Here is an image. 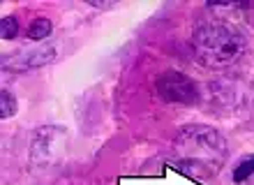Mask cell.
Wrapping results in <instances>:
<instances>
[{
	"label": "cell",
	"instance_id": "obj_8",
	"mask_svg": "<svg viewBox=\"0 0 254 185\" xmlns=\"http://www.w3.org/2000/svg\"><path fill=\"white\" fill-rule=\"evenodd\" d=\"M16 97H14V92H9L5 88V91L0 92V118L7 120V118H12L14 113H16Z\"/></svg>",
	"mask_w": 254,
	"mask_h": 185
},
{
	"label": "cell",
	"instance_id": "obj_1",
	"mask_svg": "<svg viewBox=\"0 0 254 185\" xmlns=\"http://www.w3.org/2000/svg\"><path fill=\"white\" fill-rule=\"evenodd\" d=\"M227 141L210 125H185L174 141L176 169L194 179H210L227 162Z\"/></svg>",
	"mask_w": 254,
	"mask_h": 185
},
{
	"label": "cell",
	"instance_id": "obj_5",
	"mask_svg": "<svg viewBox=\"0 0 254 185\" xmlns=\"http://www.w3.org/2000/svg\"><path fill=\"white\" fill-rule=\"evenodd\" d=\"M155 88H157V95L171 104H196L199 102V86L188 74L176 72V70H169L162 77H157Z\"/></svg>",
	"mask_w": 254,
	"mask_h": 185
},
{
	"label": "cell",
	"instance_id": "obj_3",
	"mask_svg": "<svg viewBox=\"0 0 254 185\" xmlns=\"http://www.w3.org/2000/svg\"><path fill=\"white\" fill-rule=\"evenodd\" d=\"M208 95L215 106H222L231 113L254 109V77L248 74H229L208 86Z\"/></svg>",
	"mask_w": 254,
	"mask_h": 185
},
{
	"label": "cell",
	"instance_id": "obj_7",
	"mask_svg": "<svg viewBox=\"0 0 254 185\" xmlns=\"http://www.w3.org/2000/svg\"><path fill=\"white\" fill-rule=\"evenodd\" d=\"M51 33H54V23L49 19H44V16H40V19H35L33 23H30V28H28V40L44 42L47 37H51Z\"/></svg>",
	"mask_w": 254,
	"mask_h": 185
},
{
	"label": "cell",
	"instance_id": "obj_2",
	"mask_svg": "<svg viewBox=\"0 0 254 185\" xmlns=\"http://www.w3.org/2000/svg\"><path fill=\"white\" fill-rule=\"evenodd\" d=\"M248 51V37L241 28L224 19L203 21L192 33V53L196 63L208 70H227Z\"/></svg>",
	"mask_w": 254,
	"mask_h": 185
},
{
	"label": "cell",
	"instance_id": "obj_4",
	"mask_svg": "<svg viewBox=\"0 0 254 185\" xmlns=\"http://www.w3.org/2000/svg\"><path fill=\"white\" fill-rule=\"evenodd\" d=\"M67 144V130L63 125H42L30 139V162L37 167H49L61 158Z\"/></svg>",
	"mask_w": 254,
	"mask_h": 185
},
{
	"label": "cell",
	"instance_id": "obj_10",
	"mask_svg": "<svg viewBox=\"0 0 254 185\" xmlns=\"http://www.w3.org/2000/svg\"><path fill=\"white\" fill-rule=\"evenodd\" d=\"M19 33V21L14 16H2V23H0V37L2 40H14Z\"/></svg>",
	"mask_w": 254,
	"mask_h": 185
},
{
	"label": "cell",
	"instance_id": "obj_6",
	"mask_svg": "<svg viewBox=\"0 0 254 185\" xmlns=\"http://www.w3.org/2000/svg\"><path fill=\"white\" fill-rule=\"evenodd\" d=\"M54 58H56L54 46L51 44H40V46H35V49H21L19 53L7 56L5 63L12 60V70H16V72H28V70H33V67L49 65Z\"/></svg>",
	"mask_w": 254,
	"mask_h": 185
},
{
	"label": "cell",
	"instance_id": "obj_9",
	"mask_svg": "<svg viewBox=\"0 0 254 185\" xmlns=\"http://www.w3.org/2000/svg\"><path fill=\"white\" fill-rule=\"evenodd\" d=\"M254 176V155H248V158H243L234 169V181L236 183H245V181Z\"/></svg>",
	"mask_w": 254,
	"mask_h": 185
}]
</instances>
